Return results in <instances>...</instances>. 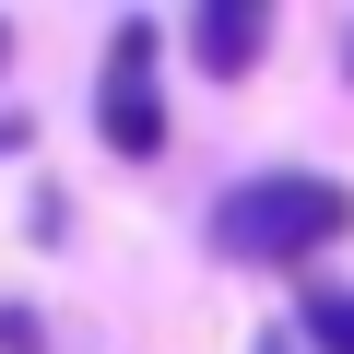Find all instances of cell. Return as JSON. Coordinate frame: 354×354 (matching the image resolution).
Returning a JSON list of instances; mask_svg holds the SVG:
<instances>
[{"instance_id":"4","label":"cell","mask_w":354,"mask_h":354,"mask_svg":"<svg viewBox=\"0 0 354 354\" xmlns=\"http://www.w3.org/2000/svg\"><path fill=\"white\" fill-rule=\"evenodd\" d=\"M295 354H354V283H307L295 295Z\"/></svg>"},{"instance_id":"5","label":"cell","mask_w":354,"mask_h":354,"mask_svg":"<svg viewBox=\"0 0 354 354\" xmlns=\"http://www.w3.org/2000/svg\"><path fill=\"white\" fill-rule=\"evenodd\" d=\"M0 354H48V319L12 295V307H0Z\"/></svg>"},{"instance_id":"7","label":"cell","mask_w":354,"mask_h":354,"mask_svg":"<svg viewBox=\"0 0 354 354\" xmlns=\"http://www.w3.org/2000/svg\"><path fill=\"white\" fill-rule=\"evenodd\" d=\"M248 354H295V330H260V342H248Z\"/></svg>"},{"instance_id":"9","label":"cell","mask_w":354,"mask_h":354,"mask_svg":"<svg viewBox=\"0 0 354 354\" xmlns=\"http://www.w3.org/2000/svg\"><path fill=\"white\" fill-rule=\"evenodd\" d=\"M0 71H12V24H0Z\"/></svg>"},{"instance_id":"1","label":"cell","mask_w":354,"mask_h":354,"mask_svg":"<svg viewBox=\"0 0 354 354\" xmlns=\"http://www.w3.org/2000/svg\"><path fill=\"white\" fill-rule=\"evenodd\" d=\"M354 236V189L330 165H248L236 189H213L201 213V248L225 272H307Z\"/></svg>"},{"instance_id":"8","label":"cell","mask_w":354,"mask_h":354,"mask_svg":"<svg viewBox=\"0 0 354 354\" xmlns=\"http://www.w3.org/2000/svg\"><path fill=\"white\" fill-rule=\"evenodd\" d=\"M342 83H354V24H342Z\"/></svg>"},{"instance_id":"2","label":"cell","mask_w":354,"mask_h":354,"mask_svg":"<svg viewBox=\"0 0 354 354\" xmlns=\"http://www.w3.org/2000/svg\"><path fill=\"white\" fill-rule=\"evenodd\" d=\"M153 48H165V24L153 12H118L106 71H95V142L118 165H153L165 153V71H153Z\"/></svg>"},{"instance_id":"6","label":"cell","mask_w":354,"mask_h":354,"mask_svg":"<svg viewBox=\"0 0 354 354\" xmlns=\"http://www.w3.org/2000/svg\"><path fill=\"white\" fill-rule=\"evenodd\" d=\"M24 142H36V118H24V106H0V153H24Z\"/></svg>"},{"instance_id":"3","label":"cell","mask_w":354,"mask_h":354,"mask_svg":"<svg viewBox=\"0 0 354 354\" xmlns=\"http://www.w3.org/2000/svg\"><path fill=\"white\" fill-rule=\"evenodd\" d=\"M272 0H201L189 12V71H213V83H248L260 59H272Z\"/></svg>"}]
</instances>
